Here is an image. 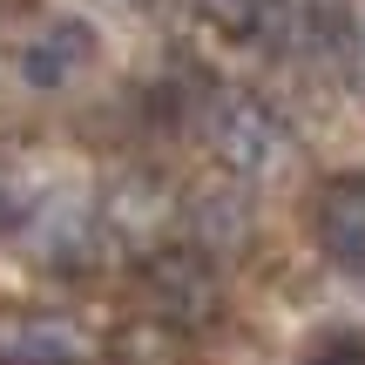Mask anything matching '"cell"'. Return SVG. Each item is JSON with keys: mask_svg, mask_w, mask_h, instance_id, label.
Here are the masks:
<instances>
[{"mask_svg": "<svg viewBox=\"0 0 365 365\" xmlns=\"http://www.w3.org/2000/svg\"><path fill=\"white\" fill-rule=\"evenodd\" d=\"M277 14H284V0H203V21L223 41H257L264 27H277Z\"/></svg>", "mask_w": 365, "mask_h": 365, "instance_id": "7", "label": "cell"}, {"mask_svg": "<svg viewBox=\"0 0 365 365\" xmlns=\"http://www.w3.org/2000/svg\"><path fill=\"white\" fill-rule=\"evenodd\" d=\"M203 129H210L217 163H223V170H237V176H264V170H277V163H291V129H284V115L264 108L257 95H244V88L210 95Z\"/></svg>", "mask_w": 365, "mask_h": 365, "instance_id": "1", "label": "cell"}, {"mask_svg": "<svg viewBox=\"0 0 365 365\" xmlns=\"http://www.w3.org/2000/svg\"><path fill=\"white\" fill-rule=\"evenodd\" d=\"M95 61H102V41H95V27L81 21V14H54V21H41L34 34L21 41V81L41 88V95L75 88Z\"/></svg>", "mask_w": 365, "mask_h": 365, "instance_id": "3", "label": "cell"}, {"mask_svg": "<svg viewBox=\"0 0 365 365\" xmlns=\"http://www.w3.org/2000/svg\"><path fill=\"white\" fill-rule=\"evenodd\" d=\"M182 223H190L196 257H210V250H244L250 230H257V217H250V196L230 190V182H210V190H196L190 210H182Z\"/></svg>", "mask_w": 365, "mask_h": 365, "instance_id": "6", "label": "cell"}, {"mask_svg": "<svg viewBox=\"0 0 365 365\" xmlns=\"http://www.w3.org/2000/svg\"><path fill=\"white\" fill-rule=\"evenodd\" d=\"M143 298L149 312H156V325H210L223 304L217 291V271H210V257H196V250H156V257L143 264Z\"/></svg>", "mask_w": 365, "mask_h": 365, "instance_id": "2", "label": "cell"}, {"mask_svg": "<svg viewBox=\"0 0 365 365\" xmlns=\"http://www.w3.org/2000/svg\"><path fill=\"white\" fill-rule=\"evenodd\" d=\"M0 359L7 365H88L95 352H88V331L81 325H68L54 312H27L0 331Z\"/></svg>", "mask_w": 365, "mask_h": 365, "instance_id": "5", "label": "cell"}, {"mask_svg": "<svg viewBox=\"0 0 365 365\" xmlns=\"http://www.w3.org/2000/svg\"><path fill=\"white\" fill-rule=\"evenodd\" d=\"M0 223H7V190H0Z\"/></svg>", "mask_w": 365, "mask_h": 365, "instance_id": "10", "label": "cell"}, {"mask_svg": "<svg viewBox=\"0 0 365 365\" xmlns=\"http://www.w3.org/2000/svg\"><path fill=\"white\" fill-rule=\"evenodd\" d=\"M115 352H122V365H182L176 331H170V325H129Z\"/></svg>", "mask_w": 365, "mask_h": 365, "instance_id": "8", "label": "cell"}, {"mask_svg": "<svg viewBox=\"0 0 365 365\" xmlns=\"http://www.w3.org/2000/svg\"><path fill=\"white\" fill-rule=\"evenodd\" d=\"M312 237L339 271H365V176H331L318 190Z\"/></svg>", "mask_w": 365, "mask_h": 365, "instance_id": "4", "label": "cell"}, {"mask_svg": "<svg viewBox=\"0 0 365 365\" xmlns=\"http://www.w3.org/2000/svg\"><path fill=\"white\" fill-rule=\"evenodd\" d=\"M312 365H365V339H331Z\"/></svg>", "mask_w": 365, "mask_h": 365, "instance_id": "9", "label": "cell"}]
</instances>
